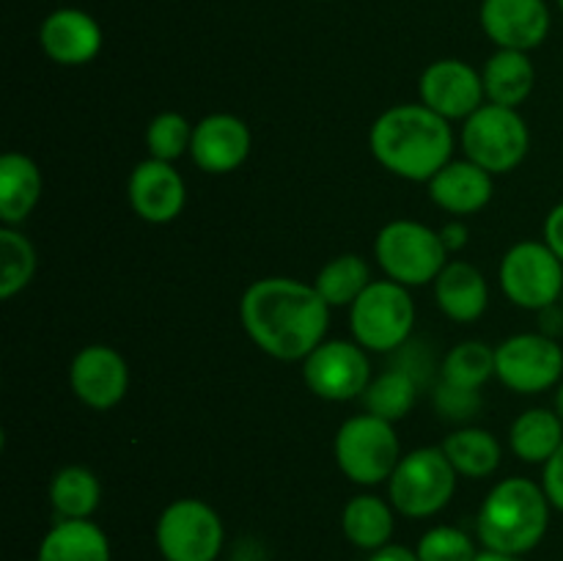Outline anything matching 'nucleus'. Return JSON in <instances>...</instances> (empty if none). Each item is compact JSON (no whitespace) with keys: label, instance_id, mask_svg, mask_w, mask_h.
<instances>
[{"label":"nucleus","instance_id":"obj_16","mask_svg":"<svg viewBox=\"0 0 563 561\" xmlns=\"http://www.w3.org/2000/svg\"><path fill=\"white\" fill-rule=\"evenodd\" d=\"M126 198L132 212L152 226H165L176 220L185 209L187 187L174 163L163 160H143L135 165L126 182Z\"/></svg>","mask_w":563,"mask_h":561},{"label":"nucleus","instance_id":"obj_2","mask_svg":"<svg viewBox=\"0 0 563 561\" xmlns=\"http://www.w3.org/2000/svg\"><path fill=\"white\" fill-rule=\"evenodd\" d=\"M374 160L407 182H429L451 163L454 130L427 105H394L377 116L368 132Z\"/></svg>","mask_w":563,"mask_h":561},{"label":"nucleus","instance_id":"obj_39","mask_svg":"<svg viewBox=\"0 0 563 561\" xmlns=\"http://www.w3.org/2000/svg\"><path fill=\"white\" fill-rule=\"evenodd\" d=\"M473 561H520V559H517V556H509V553H500V550L484 548V550H478L476 559Z\"/></svg>","mask_w":563,"mask_h":561},{"label":"nucleus","instance_id":"obj_30","mask_svg":"<svg viewBox=\"0 0 563 561\" xmlns=\"http://www.w3.org/2000/svg\"><path fill=\"white\" fill-rule=\"evenodd\" d=\"M495 377V346L487 341H460L445 352L440 363V380L456 388L482 391L487 380Z\"/></svg>","mask_w":563,"mask_h":561},{"label":"nucleus","instance_id":"obj_28","mask_svg":"<svg viewBox=\"0 0 563 561\" xmlns=\"http://www.w3.org/2000/svg\"><path fill=\"white\" fill-rule=\"evenodd\" d=\"M102 487L97 473L82 465H66L49 482V501L60 520H88L97 512Z\"/></svg>","mask_w":563,"mask_h":561},{"label":"nucleus","instance_id":"obj_32","mask_svg":"<svg viewBox=\"0 0 563 561\" xmlns=\"http://www.w3.org/2000/svg\"><path fill=\"white\" fill-rule=\"evenodd\" d=\"M192 130L196 127L174 110H163L154 116L146 127V148L148 157L163 160V163H174V160L190 154Z\"/></svg>","mask_w":563,"mask_h":561},{"label":"nucleus","instance_id":"obj_9","mask_svg":"<svg viewBox=\"0 0 563 561\" xmlns=\"http://www.w3.org/2000/svg\"><path fill=\"white\" fill-rule=\"evenodd\" d=\"M504 295L526 311H544L561 302L563 262L548 248V242L526 240L504 253L498 267Z\"/></svg>","mask_w":563,"mask_h":561},{"label":"nucleus","instance_id":"obj_1","mask_svg":"<svg viewBox=\"0 0 563 561\" xmlns=\"http://www.w3.org/2000/svg\"><path fill=\"white\" fill-rule=\"evenodd\" d=\"M240 319L247 339L275 361H306L328 336L330 306L306 280L258 278L242 292Z\"/></svg>","mask_w":563,"mask_h":561},{"label":"nucleus","instance_id":"obj_37","mask_svg":"<svg viewBox=\"0 0 563 561\" xmlns=\"http://www.w3.org/2000/svg\"><path fill=\"white\" fill-rule=\"evenodd\" d=\"M440 240H443L445 251L449 253L462 251V248L467 245V226L462 223V220H451V223H445L443 229H440Z\"/></svg>","mask_w":563,"mask_h":561},{"label":"nucleus","instance_id":"obj_5","mask_svg":"<svg viewBox=\"0 0 563 561\" xmlns=\"http://www.w3.org/2000/svg\"><path fill=\"white\" fill-rule=\"evenodd\" d=\"M454 465L440 446H423L405 454L388 479V498L399 515L421 520L443 512L456 493Z\"/></svg>","mask_w":563,"mask_h":561},{"label":"nucleus","instance_id":"obj_12","mask_svg":"<svg viewBox=\"0 0 563 561\" xmlns=\"http://www.w3.org/2000/svg\"><path fill=\"white\" fill-rule=\"evenodd\" d=\"M302 380L308 391L324 402L357 399L374 380L368 350H363L357 341L324 339L302 361Z\"/></svg>","mask_w":563,"mask_h":561},{"label":"nucleus","instance_id":"obj_22","mask_svg":"<svg viewBox=\"0 0 563 561\" xmlns=\"http://www.w3.org/2000/svg\"><path fill=\"white\" fill-rule=\"evenodd\" d=\"M482 80L487 102L517 110L537 86V69L531 55L522 50H498L484 64Z\"/></svg>","mask_w":563,"mask_h":561},{"label":"nucleus","instance_id":"obj_10","mask_svg":"<svg viewBox=\"0 0 563 561\" xmlns=\"http://www.w3.org/2000/svg\"><path fill=\"white\" fill-rule=\"evenodd\" d=\"M154 539L165 561H214L223 550L225 528L207 501L179 498L163 509Z\"/></svg>","mask_w":563,"mask_h":561},{"label":"nucleus","instance_id":"obj_11","mask_svg":"<svg viewBox=\"0 0 563 561\" xmlns=\"http://www.w3.org/2000/svg\"><path fill=\"white\" fill-rule=\"evenodd\" d=\"M495 377L515 394H544L563 380V346L542 330L509 336L495 346Z\"/></svg>","mask_w":563,"mask_h":561},{"label":"nucleus","instance_id":"obj_35","mask_svg":"<svg viewBox=\"0 0 563 561\" xmlns=\"http://www.w3.org/2000/svg\"><path fill=\"white\" fill-rule=\"evenodd\" d=\"M542 487L553 509L563 512V443L561 449L542 465Z\"/></svg>","mask_w":563,"mask_h":561},{"label":"nucleus","instance_id":"obj_27","mask_svg":"<svg viewBox=\"0 0 563 561\" xmlns=\"http://www.w3.org/2000/svg\"><path fill=\"white\" fill-rule=\"evenodd\" d=\"M418 388H421V380L416 374L407 372L405 366H390L368 383L361 399L366 405V413L396 424L416 407Z\"/></svg>","mask_w":563,"mask_h":561},{"label":"nucleus","instance_id":"obj_42","mask_svg":"<svg viewBox=\"0 0 563 561\" xmlns=\"http://www.w3.org/2000/svg\"><path fill=\"white\" fill-rule=\"evenodd\" d=\"M561 306H563V295H561Z\"/></svg>","mask_w":563,"mask_h":561},{"label":"nucleus","instance_id":"obj_31","mask_svg":"<svg viewBox=\"0 0 563 561\" xmlns=\"http://www.w3.org/2000/svg\"><path fill=\"white\" fill-rule=\"evenodd\" d=\"M36 275V248L14 226H0V297L11 300Z\"/></svg>","mask_w":563,"mask_h":561},{"label":"nucleus","instance_id":"obj_17","mask_svg":"<svg viewBox=\"0 0 563 561\" xmlns=\"http://www.w3.org/2000/svg\"><path fill=\"white\" fill-rule=\"evenodd\" d=\"M253 146L251 130L240 116L212 113L192 130L190 157L207 174H231L247 160Z\"/></svg>","mask_w":563,"mask_h":561},{"label":"nucleus","instance_id":"obj_15","mask_svg":"<svg viewBox=\"0 0 563 561\" xmlns=\"http://www.w3.org/2000/svg\"><path fill=\"white\" fill-rule=\"evenodd\" d=\"M478 20L498 50L522 53L542 47L553 28L550 6L544 0H482Z\"/></svg>","mask_w":563,"mask_h":561},{"label":"nucleus","instance_id":"obj_38","mask_svg":"<svg viewBox=\"0 0 563 561\" xmlns=\"http://www.w3.org/2000/svg\"><path fill=\"white\" fill-rule=\"evenodd\" d=\"M368 561H421L416 550L405 548V544H385V548L374 550Z\"/></svg>","mask_w":563,"mask_h":561},{"label":"nucleus","instance_id":"obj_23","mask_svg":"<svg viewBox=\"0 0 563 561\" xmlns=\"http://www.w3.org/2000/svg\"><path fill=\"white\" fill-rule=\"evenodd\" d=\"M36 561H110V539L91 517L60 520L44 534Z\"/></svg>","mask_w":563,"mask_h":561},{"label":"nucleus","instance_id":"obj_26","mask_svg":"<svg viewBox=\"0 0 563 561\" xmlns=\"http://www.w3.org/2000/svg\"><path fill=\"white\" fill-rule=\"evenodd\" d=\"M454 471L465 479H487L498 471L504 446L489 429L482 427H460L445 435L443 446Z\"/></svg>","mask_w":563,"mask_h":561},{"label":"nucleus","instance_id":"obj_3","mask_svg":"<svg viewBox=\"0 0 563 561\" xmlns=\"http://www.w3.org/2000/svg\"><path fill=\"white\" fill-rule=\"evenodd\" d=\"M550 504L542 484L511 476L495 484L478 509L476 528L484 548L509 556L531 553L550 528Z\"/></svg>","mask_w":563,"mask_h":561},{"label":"nucleus","instance_id":"obj_33","mask_svg":"<svg viewBox=\"0 0 563 561\" xmlns=\"http://www.w3.org/2000/svg\"><path fill=\"white\" fill-rule=\"evenodd\" d=\"M416 553L421 561H473L478 550L462 528L434 526L423 534Z\"/></svg>","mask_w":563,"mask_h":561},{"label":"nucleus","instance_id":"obj_18","mask_svg":"<svg viewBox=\"0 0 563 561\" xmlns=\"http://www.w3.org/2000/svg\"><path fill=\"white\" fill-rule=\"evenodd\" d=\"M44 55L58 66H86L102 50V28L82 9H55L38 28Z\"/></svg>","mask_w":563,"mask_h":561},{"label":"nucleus","instance_id":"obj_7","mask_svg":"<svg viewBox=\"0 0 563 561\" xmlns=\"http://www.w3.org/2000/svg\"><path fill=\"white\" fill-rule=\"evenodd\" d=\"M333 451L339 471L361 487L388 482L390 473L405 457L394 424L372 416V413L346 418L335 432Z\"/></svg>","mask_w":563,"mask_h":561},{"label":"nucleus","instance_id":"obj_43","mask_svg":"<svg viewBox=\"0 0 563 561\" xmlns=\"http://www.w3.org/2000/svg\"><path fill=\"white\" fill-rule=\"evenodd\" d=\"M322 3H324V0H322Z\"/></svg>","mask_w":563,"mask_h":561},{"label":"nucleus","instance_id":"obj_40","mask_svg":"<svg viewBox=\"0 0 563 561\" xmlns=\"http://www.w3.org/2000/svg\"><path fill=\"white\" fill-rule=\"evenodd\" d=\"M555 410H559V416L563 418V380H561L559 391H555Z\"/></svg>","mask_w":563,"mask_h":561},{"label":"nucleus","instance_id":"obj_25","mask_svg":"<svg viewBox=\"0 0 563 561\" xmlns=\"http://www.w3.org/2000/svg\"><path fill=\"white\" fill-rule=\"evenodd\" d=\"M394 512L390 501L368 493L355 495V498L346 501L344 512H341V531L355 548L374 553V550L390 544L396 528Z\"/></svg>","mask_w":563,"mask_h":561},{"label":"nucleus","instance_id":"obj_29","mask_svg":"<svg viewBox=\"0 0 563 561\" xmlns=\"http://www.w3.org/2000/svg\"><path fill=\"white\" fill-rule=\"evenodd\" d=\"M368 284H372V267L357 253H341V256L330 258L313 280V286L330 308L352 306L366 292Z\"/></svg>","mask_w":563,"mask_h":561},{"label":"nucleus","instance_id":"obj_8","mask_svg":"<svg viewBox=\"0 0 563 561\" xmlns=\"http://www.w3.org/2000/svg\"><path fill=\"white\" fill-rule=\"evenodd\" d=\"M462 148L487 174H511L531 152V130L520 110L484 102L462 124Z\"/></svg>","mask_w":563,"mask_h":561},{"label":"nucleus","instance_id":"obj_41","mask_svg":"<svg viewBox=\"0 0 563 561\" xmlns=\"http://www.w3.org/2000/svg\"><path fill=\"white\" fill-rule=\"evenodd\" d=\"M559 9H561V11H563V0H559Z\"/></svg>","mask_w":563,"mask_h":561},{"label":"nucleus","instance_id":"obj_21","mask_svg":"<svg viewBox=\"0 0 563 561\" xmlns=\"http://www.w3.org/2000/svg\"><path fill=\"white\" fill-rule=\"evenodd\" d=\"M44 179L38 165L22 152L0 157V223L22 226L42 198Z\"/></svg>","mask_w":563,"mask_h":561},{"label":"nucleus","instance_id":"obj_36","mask_svg":"<svg viewBox=\"0 0 563 561\" xmlns=\"http://www.w3.org/2000/svg\"><path fill=\"white\" fill-rule=\"evenodd\" d=\"M542 240L548 242L550 251H553L563 262V201L555 204V207L548 212V218H544Z\"/></svg>","mask_w":563,"mask_h":561},{"label":"nucleus","instance_id":"obj_19","mask_svg":"<svg viewBox=\"0 0 563 561\" xmlns=\"http://www.w3.org/2000/svg\"><path fill=\"white\" fill-rule=\"evenodd\" d=\"M429 185V198L434 207L443 212L465 218V215H476L493 201V174L482 168V165L471 163V160H451L449 165L438 170Z\"/></svg>","mask_w":563,"mask_h":561},{"label":"nucleus","instance_id":"obj_13","mask_svg":"<svg viewBox=\"0 0 563 561\" xmlns=\"http://www.w3.org/2000/svg\"><path fill=\"white\" fill-rule=\"evenodd\" d=\"M421 105L449 121H465L484 105L482 72L460 58L432 61L418 80Z\"/></svg>","mask_w":563,"mask_h":561},{"label":"nucleus","instance_id":"obj_14","mask_svg":"<svg viewBox=\"0 0 563 561\" xmlns=\"http://www.w3.org/2000/svg\"><path fill=\"white\" fill-rule=\"evenodd\" d=\"M69 385L86 407L110 410L130 391V366L113 346L88 344L71 358Z\"/></svg>","mask_w":563,"mask_h":561},{"label":"nucleus","instance_id":"obj_34","mask_svg":"<svg viewBox=\"0 0 563 561\" xmlns=\"http://www.w3.org/2000/svg\"><path fill=\"white\" fill-rule=\"evenodd\" d=\"M434 407L449 421H471L482 410V396H478V391L456 388V385L440 380V385L434 388Z\"/></svg>","mask_w":563,"mask_h":561},{"label":"nucleus","instance_id":"obj_6","mask_svg":"<svg viewBox=\"0 0 563 561\" xmlns=\"http://www.w3.org/2000/svg\"><path fill=\"white\" fill-rule=\"evenodd\" d=\"M416 328V302L410 289L396 280H372L350 306L352 341L368 352H396Z\"/></svg>","mask_w":563,"mask_h":561},{"label":"nucleus","instance_id":"obj_24","mask_svg":"<svg viewBox=\"0 0 563 561\" xmlns=\"http://www.w3.org/2000/svg\"><path fill=\"white\" fill-rule=\"evenodd\" d=\"M563 443V418L550 407H531L520 413L509 429V449L528 465H544Z\"/></svg>","mask_w":563,"mask_h":561},{"label":"nucleus","instance_id":"obj_20","mask_svg":"<svg viewBox=\"0 0 563 561\" xmlns=\"http://www.w3.org/2000/svg\"><path fill=\"white\" fill-rule=\"evenodd\" d=\"M434 300L451 322H476L489 306V286L482 270L471 262L454 258L434 278Z\"/></svg>","mask_w":563,"mask_h":561},{"label":"nucleus","instance_id":"obj_4","mask_svg":"<svg viewBox=\"0 0 563 561\" xmlns=\"http://www.w3.org/2000/svg\"><path fill=\"white\" fill-rule=\"evenodd\" d=\"M374 256L385 278L407 289L434 284V278L449 264V251L440 240V231L407 218L390 220L379 229L374 240Z\"/></svg>","mask_w":563,"mask_h":561}]
</instances>
